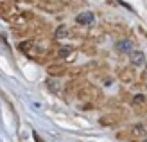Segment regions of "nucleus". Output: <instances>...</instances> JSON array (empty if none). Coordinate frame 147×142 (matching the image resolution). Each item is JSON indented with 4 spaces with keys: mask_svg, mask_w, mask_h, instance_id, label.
Returning a JSON list of instances; mask_svg holds the SVG:
<instances>
[{
    "mask_svg": "<svg viewBox=\"0 0 147 142\" xmlns=\"http://www.w3.org/2000/svg\"><path fill=\"white\" fill-rule=\"evenodd\" d=\"M38 142H41V140H40V139H38Z\"/></svg>",
    "mask_w": 147,
    "mask_h": 142,
    "instance_id": "obj_9",
    "label": "nucleus"
},
{
    "mask_svg": "<svg viewBox=\"0 0 147 142\" xmlns=\"http://www.w3.org/2000/svg\"><path fill=\"white\" fill-rule=\"evenodd\" d=\"M133 133H135V135H144V133H145L144 124H136L135 128H133Z\"/></svg>",
    "mask_w": 147,
    "mask_h": 142,
    "instance_id": "obj_8",
    "label": "nucleus"
},
{
    "mask_svg": "<svg viewBox=\"0 0 147 142\" xmlns=\"http://www.w3.org/2000/svg\"><path fill=\"white\" fill-rule=\"evenodd\" d=\"M47 86H49V90L54 92V94H59V92L63 90V83H61L59 79H56V77L47 79Z\"/></svg>",
    "mask_w": 147,
    "mask_h": 142,
    "instance_id": "obj_3",
    "label": "nucleus"
},
{
    "mask_svg": "<svg viewBox=\"0 0 147 142\" xmlns=\"http://www.w3.org/2000/svg\"><path fill=\"white\" fill-rule=\"evenodd\" d=\"M145 103H147L145 95H142V94L135 95V99H133V104H135V106H142V104H145Z\"/></svg>",
    "mask_w": 147,
    "mask_h": 142,
    "instance_id": "obj_7",
    "label": "nucleus"
},
{
    "mask_svg": "<svg viewBox=\"0 0 147 142\" xmlns=\"http://www.w3.org/2000/svg\"><path fill=\"white\" fill-rule=\"evenodd\" d=\"M127 54H129V61L133 63L135 67H138V69H144V65H145V56H144L142 50H133V49H131Z\"/></svg>",
    "mask_w": 147,
    "mask_h": 142,
    "instance_id": "obj_1",
    "label": "nucleus"
},
{
    "mask_svg": "<svg viewBox=\"0 0 147 142\" xmlns=\"http://www.w3.org/2000/svg\"><path fill=\"white\" fill-rule=\"evenodd\" d=\"M93 20H95V16H93V13H92V11H83V13H79L77 16H76V22H77L79 25H84V27L92 25V24H93Z\"/></svg>",
    "mask_w": 147,
    "mask_h": 142,
    "instance_id": "obj_2",
    "label": "nucleus"
},
{
    "mask_svg": "<svg viewBox=\"0 0 147 142\" xmlns=\"http://www.w3.org/2000/svg\"><path fill=\"white\" fill-rule=\"evenodd\" d=\"M117 49L122 50V52H129V50H131V43H129L127 40H122V41L117 43Z\"/></svg>",
    "mask_w": 147,
    "mask_h": 142,
    "instance_id": "obj_5",
    "label": "nucleus"
},
{
    "mask_svg": "<svg viewBox=\"0 0 147 142\" xmlns=\"http://www.w3.org/2000/svg\"><path fill=\"white\" fill-rule=\"evenodd\" d=\"M67 36H68V27L67 25H59L56 29V38L57 40H65Z\"/></svg>",
    "mask_w": 147,
    "mask_h": 142,
    "instance_id": "obj_4",
    "label": "nucleus"
},
{
    "mask_svg": "<svg viewBox=\"0 0 147 142\" xmlns=\"http://www.w3.org/2000/svg\"><path fill=\"white\" fill-rule=\"evenodd\" d=\"M70 54H74V49H72V47H63V49L59 50V58H68V59H70V58H72Z\"/></svg>",
    "mask_w": 147,
    "mask_h": 142,
    "instance_id": "obj_6",
    "label": "nucleus"
}]
</instances>
